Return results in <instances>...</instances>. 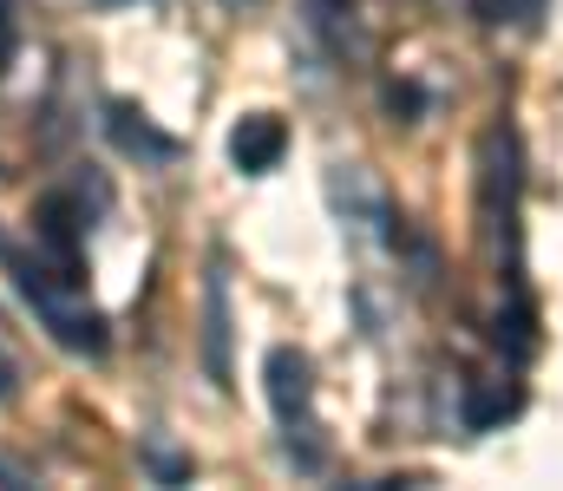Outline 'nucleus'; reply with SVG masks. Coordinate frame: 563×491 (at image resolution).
Listing matches in <instances>:
<instances>
[{"label":"nucleus","instance_id":"obj_1","mask_svg":"<svg viewBox=\"0 0 563 491\" xmlns=\"http://www.w3.org/2000/svg\"><path fill=\"white\" fill-rule=\"evenodd\" d=\"M308 26L314 40L341 59V66H367L380 46V13L374 0H308Z\"/></svg>","mask_w":563,"mask_h":491},{"label":"nucleus","instance_id":"obj_2","mask_svg":"<svg viewBox=\"0 0 563 491\" xmlns=\"http://www.w3.org/2000/svg\"><path fill=\"white\" fill-rule=\"evenodd\" d=\"M263 380H269V406H276V420L288 426V439L295 433H314V367H308V354L301 347H269V367H263Z\"/></svg>","mask_w":563,"mask_h":491},{"label":"nucleus","instance_id":"obj_3","mask_svg":"<svg viewBox=\"0 0 563 491\" xmlns=\"http://www.w3.org/2000/svg\"><path fill=\"white\" fill-rule=\"evenodd\" d=\"M282 145H288V132H282V119H276V112H250V119H243V125L230 132V158L243 164L250 177H263V170H276Z\"/></svg>","mask_w":563,"mask_h":491},{"label":"nucleus","instance_id":"obj_4","mask_svg":"<svg viewBox=\"0 0 563 491\" xmlns=\"http://www.w3.org/2000/svg\"><path fill=\"white\" fill-rule=\"evenodd\" d=\"M112 138H119L125 152H139V158H170V152H177L164 132L144 125V112H132V105H112Z\"/></svg>","mask_w":563,"mask_h":491},{"label":"nucleus","instance_id":"obj_5","mask_svg":"<svg viewBox=\"0 0 563 491\" xmlns=\"http://www.w3.org/2000/svg\"><path fill=\"white\" fill-rule=\"evenodd\" d=\"M472 387H478V400H472L465 426H492V420H505L518 406V387H485V380H472Z\"/></svg>","mask_w":563,"mask_h":491},{"label":"nucleus","instance_id":"obj_6","mask_svg":"<svg viewBox=\"0 0 563 491\" xmlns=\"http://www.w3.org/2000/svg\"><path fill=\"white\" fill-rule=\"evenodd\" d=\"M210 367L230 373V367H223V276L210 282Z\"/></svg>","mask_w":563,"mask_h":491},{"label":"nucleus","instance_id":"obj_7","mask_svg":"<svg viewBox=\"0 0 563 491\" xmlns=\"http://www.w3.org/2000/svg\"><path fill=\"white\" fill-rule=\"evenodd\" d=\"M13 387H20V360L0 347V400H13Z\"/></svg>","mask_w":563,"mask_h":491},{"label":"nucleus","instance_id":"obj_8","mask_svg":"<svg viewBox=\"0 0 563 491\" xmlns=\"http://www.w3.org/2000/svg\"><path fill=\"white\" fill-rule=\"evenodd\" d=\"M13 46V13H7V0H0V53Z\"/></svg>","mask_w":563,"mask_h":491}]
</instances>
